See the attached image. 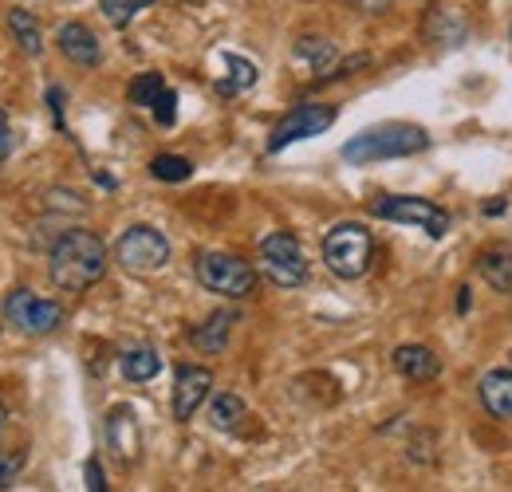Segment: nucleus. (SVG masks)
<instances>
[{"instance_id":"obj_1","label":"nucleus","mask_w":512,"mask_h":492,"mask_svg":"<svg viewBox=\"0 0 512 492\" xmlns=\"http://www.w3.org/2000/svg\"><path fill=\"white\" fill-rule=\"evenodd\" d=\"M107 264H111V252L103 245V237H95L91 229L60 233V241L52 245V256H48L52 284L71 296H83L87 288H95L107 276Z\"/></svg>"},{"instance_id":"obj_2","label":"nucleus","mask_w":512,"mask_h":492,"mask_svg":"<svg viewBox=\"0 0 512 492\" xmlns=\"http://www.w3.org/2000/svg\"><path fill=\"white\" fill-rule=\"evenodd\" d=\"M426 146H430V134L422 126L379 123L343 142V162L367 166V162H386V158H410V154H422Z\"/></svg>"},{"instance_id":"obj_3","label":"nucleus","mask_w":512,"mask_h":492,"mask_svg":"<svg viewBox=\"0 0 512 492\" xmlns=\"http://www.w3.org/2000/svg\"><path fill=\"white\" fill-rule=\"evenodd\" d=\"M375 256V237L367 225L359 221H339L327 237H323V264L339 276V280H359L367 276Z\"/></svg>"},{"instance_id":"obj_4","label":"nucleus","mask_w":512,"mask_h":492,"mask_svg":"<svg viewBox=\"0 0 512 492\" xmlns=\"http://www.w3.org/2000/svg\"><path fill=\"white\" fill-rule=\"evenodd\" d=\"M193 268H197L201 288H209V292H217V296H229V300L253 296L256 268L249 260L233 256V252H201Z\"/></svg>"},{"instance_id":"obj_5","label":"nucleus","mask_w":512,"mask_h":492,"mask_svg":"<svg viewBox=\"0 0 512 492\" xmlns=\"http://www.w3.org/2000/svg\"><path fill=\"white\" fill-rule=\"evenodd\" d=\"M371 213L379 221H394V225H418L426 237L442 241L449 233V213L438 209L434 201L426 197H406V193H379L371 201Z\"/></svg>"},{"instance_id":"obj_6","label":"nucleus","mask_w":512,"mask_h":492,"mask_svg":"<svg viewBox=\"0 0 512 492\" xmlns=\"http://www.w3.org/2000/svg\"><path fill=\"white\" fill-rule=\"evenodd\" d=\"M115 260L134 276L162 272L170 264V241L154 225H130L127 233L119 237V245H115Z\"/></svg>"},{"instance_id":"obj_7","label":"nucleus","mask_w":512,"mask_h":492,"mask_svg":"<svg viewBox=\"0 0 512 492\" xmlns=\"http://www.w3.org/2000/svg\"><path fill=\"white\" fill-rule=\"evenodd\" d=\"M260 272L276 288H300L308 280V260L300 241L292 233H268L260 241Z\"/></svg>"},{"instance_id":"obj_8","label":"nucleus","mask_w":512,"mask_h":492,"mask_svg":"<svg viewBox=\"0 0 512 492\" xmlns=\"http://www.w3.org/2000/svg\"><path fill=\"white\" fill-rule=\"evenodd\" d=\"M4 323L24 335H52L64 323V308L56 300L36 296L32 288H16L4 296Z\"/></svg>"},{"instance_id":"obj_9","label":"nucleus","mask_w":512,"mask_h":492,"mask_svg":"<svg viewBox=\"0 0 512 492\" xmlns=\"http://www.w3.org/2000/svg\"><path fill=\"white\" fill-rule=\"evenodd\" d=\"M335 119H339V111H335L331 103H300V107H292V111L276 123V130H272L268 154H280V150H288V146L300 142V138H316V134H323Z\"/></svg>"},{"instance_id":"obj_10","label":"nucleus","mask_w":512,"mask_h":492,"mask_svg":"<svg viewBox=\"0 0 512 492\" xmlns=\"http://www.w3.org/2000/svg\"><path fill=\"white\" fill-rule=\"evenodd\" d=\"M209 390H213V374H209L205 367H178L174 398H170L174 422H190L193 414L201 410V402L209 398Z\"/></svg>"},{"instance_id":"obj_11","label":"nucleus","mask_w":512,"mask_h":492,"mask_svg":"<svg viewBox=\"0 0 512 492\" xmlns=\"http://www.w3.org/2000/svg\"><path fill=\"white\" fill-rule=\"evenodd\" d=\"M56 48H60V56L67 63H75V67H99L103 63V44H99V36L87 28V24H79V20H67L64 28L56 32Z\"/></svg>"},{"instance_id":"obj_12","label":"nucleus","mask_w":512,"mask_h":492,"mask_svg":"<svg viewBox=\"0 0 512 492\" xmlns=\"http://www.w3.org/2000/svg\"><path fill=\"white\" fill-rule=\"evenodd\" d=\"M107 445H111V453H115L123 465H134V461H138V453H142V430H138L130 406H115V410L107 414Z\"/></svg>"},{"instance_id":"obj_13","label":"nucleus","mask_w":512,"mask_h":492,"mask_svg":"<svg viewBox=\"0 0 512 492\" xmlns=\"http://www.w3.org/2000/svg\"><path fill=\"white\" fill-rule=\"evenodd\" d=\"M233 323H237V311H213L205 323H197L190 331L193 351H201V355H221V351L229 347Z\"/></svg>"},{"instance_id":"obj_14","label":"nucleus","mask_w":512,"mask_h":492,"mask_svg":"<svg viewBox=\"0 0 512 492\" xmlns=\"http://www.w3.org/2000/svg\"><path fill=\"white\" fill-rule=\"evenodd\" d=\"M394 370L410 382H430V378L442 374V359L422 343H406V347L394 351Z\"/></svg>"},{"instance_id":"obj_15","label":"nucleus","mask_w":512,"mask_h":492,"mask_svg":"<svg viewBox=\"0 0 512 492\" xmlns=\"http://www.w3.org/2000/svg\"><path fill=\"white\" fill-rule=\"evenodd\" d=\"M481 394V406L493 414V418H512V370H489L477 386Z\"/></svg>"},{"instance_id":"obj_16","label":"nucleus","mask_w":512,"mask_h":492,"mask_svg":"<svg viewBox=\"0 0 512 492\" xmlns=\"http://www.w3.org/2000/svg\"><path fill=\"white\" fill-rule=\"evenodd\" d=\"M477 272L489 280V288L497 292H512V248L493 245L477 256Z\"/></svg>"},{"instance_id":"obj_17","label":"nucleus","mask_w":512,"mask_h":492,"mask_svg":"<svg viewBox=\"0 0 512 492\" xmlns=\"http://www.w3.org/2000/svg\"><path fill=\"white\" fill-rule=\"evenodd\" d=\"M296 60L308 63L316 75H331V67L339 60V48H335V40H327V36H304V40H296Z\"/></svg>"},{"instance_id":"obj_18","label":"nucleus","mask_w":512,"mask_h":492,"mask_svg":"<svg viewBox=\"0 0 512 492\" xmlns=\"http://www.w3.org/2000/svg\"><path fill=\"white\" fill-rule=\"evenodd\" d=\"M8 32L16 36V44H20V52H24V56H40V52H44L40 20H36L32 12H24L20 4H12V12H8Z\"/></svg>"},{"instance_id":"obj_19","label":"nucleus","mask_w":512,"mask_h":492,"mask_svg":"<svg viewBox=\"0 0 512 492\" xmlns=\"http://www.w3.org/2000/svg\"><path fill=\"white\" fill-rule=\"evenodd\" d=\"M221 60H225V67H229V75L213 83V87H217V95H225V99H233V95H245V91H249V87L256 83V63L245 60V56H233V52H225Z\"/></svg>"},{"instance_id":"obj_20","label":"nucleus","mask_w":512,"mask_h":492,"mask_svg":"<svg viewBox=\"0 0 512 492\" xmlns=\"http://www.w3.org/2000/svg\"><path fill=\"white\" fill-rule=\"evenodd\" d=\"M119 370H123L127 382H150V378H158L162 359H158L154 347H134V351H127V355L119 359Z\"/></svg>"},{"instance_id":"obj_21","label":"nucleus","mask_w":512,"mask_h":492,"mask_svg":"<svg viewBox=\"0 0 512 492\" xmlns=\"http://www.w3.org/2000/svg\"><path fill=\"white\" fill-rule=\"evenodd\" d=\"M241 418H245V398H241V394H233V390L213 394V402H209V422H213V430H233Z\"/></svg>"},{"instance_id":"obj_22","label":"nucleus","mask_w":512,"mask_h":492,"mask_svg":"<svg viewBox=\"0 0 512 492\" xmlns=\"http://www.w3.org/2000/svg\"><path fill=\"white\" fill-rule=\"evenodd\" d=\"M166 91V79H162V71H142V75H134L127 87V99L134 107H154V99Z\"/></svg>"},{"instance_id":"obj_23","label":"nucleus","mask_w":512,"mask_h":492,"mask_svg":"<svg viewBox=\"0 0 512 492\" xmlns=\"http://www.w3.org/2000/svg\"><path fill=\"white\" fill-rule=\"evenodd\" d=\"M150 174L158 178V182H190L193 178V162L190 158H178V154H158L154 162H150Z\"/></svg>"},{"instance_id":"obj_24","label":"nucleus","mask_w":512,"mask_h":492,"mask_svg":"<svg viewBox=\"0 0 512 492\" xmlns=\"http://www.w3.org/2000/svg\"><path fill=\"white\" fill-rule=\"evenodd\" d=\"M154 0H99V8H103V16L115 24V28H127L130 20L142 12V8H150Z\"/></svg>"},{"instance_id":"obj_25","label":"nucleus","mask_w":512,"mask_h":492,"mask_svg":"<svg viewBox=\"0 0 512 492\" xmlns=\"http://www.w3.org/2000/svg\"><path fill=\"white\" fill-rule=\"evenodd\" d=\"M20 473H24V453L20 449H0V492L12 489Z\"/></svg>"},{"instance_id":"obj_26","label":"nucleus","mask_w":512,"mask_h":492,"mask_svg":"<svg viewBox=\"0 0 512 492\" xmlns=\"http://www.w3.org/2000/svg\"><path fill=\"white\" fill-rule=\"evenodd\" d=\"M150 111H154V123L158 126H174V119H178V95L166 87V91L154 99V107H150Z\"/></svg>"},{"instance_id":"obj_27","label":"nucleus","mask_w":512,"mask_h":492,"mask_svg":"<svg viewBox=\"0 0 512 492\" xmlns=\"http://www.w3.org/2000/svg\"><path fill=\"white\" fill-rule=\"evenodd\" d=\"M83 473H87V489L91 492H107V481H103V469H99V461L91 457L87 465H83Z\"/></svg>"},{"instance_id":"obj_28","label":"nucleus","mask_w":512,"mask_h":492,"mask_svg":"<svg viewBox=\"0 0 512 492\" xmlns=\"http://www.w3.org/2000/svg\"><path fill=\"white\" fill-rule=\"evenodd\" d=\"M351 8H359V12H367V16H379V12H386L394 0H347Z\"/></svg>"},{"instance_id":"obj_29","label":"nucleus","mask_w":512,"mask_h":492,"mask_svg":"<svg viewBox=\"0 0 512 492\" xmlns=\"http://www.w3.org/2000/svg\"><path fill=\"white\" fill-rule=\"evenodd\" d=\"M12 154V130H8V115L0 111V162Z\"/></svg>"},{"instance_id":"obj_30","label":"nucleus","mask_w":512,"mask_h":492,"mask_svg":"<svg viewBox=\"0 0 512 492\" xmlns=\"http://www.w3.org/2000/svg\"><path fill=\"white\" fill-rule=\"evenodd\" d=\"M457 296H461V300H457V311H469V304H473V300H469V296H473V292H469V288H461V292H457Z\"/></svg>"},{"instance_id":"obj_31","label":"nucleus","mask_w":512,"mask_h":492,"mask_svg":"<svg viewBox=\"0 0 512 492\" xmlns=\"http://www.w3.org/2000/svg\"><path fill=\"white\" fill-rule=\"evenodd\" d=\"M4 422H8V410H4V402H0V430H4Z\"/></svg>"},{"instance_id":"obj_32","label":"nucleus","mask_w":512,"mask_h":492,"mask_svg":"<svg viewBox=\"0 0 512 492\" xmlns=\"http://www.w3.org/2000/svg\"><path fill=\"white\" fill-rule=\"evenodd\" d=\"M16 4H20V0H16Z\"/></svg>"}]
</instances>
